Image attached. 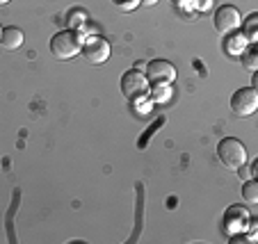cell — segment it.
<instances>
[{"label": "cell", "mask_w": 258, "mask_h": 244, "mask_svg": "<svg viewBox=\"0 0 258 244\" xmlns=\"http://www.w3.org/2000/svg\"><path fill=\"white\" fill-rule=\"evenodd\" d=\"M217 157L226 169L238 171L240 167L247 165V148H244V144L240 142V139L226 137V139H222V142L217 144Z\"/></svg>", "instance_id": "obj_1"}, {"label": "cell", "mask_w": 258, "mask_h": 244, "mask_svg": "<svg viewBox=\"0 0 258 244\" xmlns=\"http://www.w3.org/2000/svg\"><path fill=\"white\" fill-rule=\"evenodd\" d=\"M83 50V37L76 30H62L50 39V53L57 59H71Z\"/></svg>", "instance_id": "obj_2"}, {"label": "cell", "mask_w": 258, "mask_h": 244, "mask_svg": "<svg viewBox=\"0 0 258 244\" xmlns=\"http://www.w3.org/2000/svg\"><path fill=\"white\" fill-rule=\"evenodd\" d=\"M121 92L128 101H140L149 94V80H146L144 71H137V68H131L126 71L121 78Z\"/></svg>", "instance_id": "obj_3"}, {"label": "cell", "mask_w": 258, "mask_h": 244, "mask_svg": "<svg viewBox=\"0 0 258 244\" xmlns=\"http://www.w3.org/2000/svg\"><path fill=\"white\" fill-rule=\"evenodd\" d=\"M240 23H242V16H240L238 7H233V5H222L213 14V25L219 34L235 32L240 28Z\"/></svg>", "instance_id": "obj_4"}, {"label": "cell", "mask_w": 258, "mask_h": 244, "mask_svg": "<svg viewBox=\"0 0 258 244\" xmlns=\"http://www.w3.org/2000/svg\"><path fill=\"white\" fill-rule=\"evenodd\" d=\"M144 75L153 85H171L176 80V66L167 59H151L144 66Z\"/></svg>", "instance_id": "obj_5"}, {"label": "cell", "mask_w": 258, "mask_h": 244, "mask_svg": "<svg viewBox=\"0 0 258 244\" xmlns=\"http://www.w3.org/2000/svg\"><path fill=\"white\" fill-rule=\"evenodd\" d=\"M231 110L238 117H249L258 110V92L256 87H242L231 96Z\"/></svg>", "instance_id": "obj_6"}, {"label": "cell", "mask_w": 258, "mask_h": 244, "mask_svg": "<svg viewBox=\"0 0 258 244\" xmlns=\"http://www.w3.org/2000/svg\"><path fill=\"white\" fill-rule=\"evenodd\" d=\"M110 41L103 39V37H98V34H94V37H89L87 41L83 44V55L85 59H87L89 64H103L107 62V57H110Z\"/></svg>", "instance_id": "obj_7"}, {"label": "cell", "mask_w": 258, "mask_h": 244, "mask_svg": "<svg viewBox=\"0 0 258 244\" xmlns=\"http://www.w3.org/2000/svg\"><path fill=\"white\" fill-rule=\"evenodd\" d=\"M224 224H226V228L233 233V230H244L247 228V224H249V212H247V208H240V205H231L229 210H226V215H224Z\"/></svg>", "instance_id": "obj_8"}, {"label": "cell", "mask_w": 258, "mask_h": 244, "mask_svg": "<svg viewBox=\"0 0 258 244\" xmlns=\"http://www.w3.org/2000/svg\"><path fill=\"white\" fill-rule=\"evenodd\" d=\"M23 30L21 28H3V37H0V44H3V48H7V50H16V48H21L23 46Z\"/></svg>", "instance_id": "obj_9"}, {"label": "cell", "mask_w": 258, "mask_h": 244, "mask_svg": "<svg viewBox=\"0 0 258 244\" xmlns=\"http://www.w3.org/2000/svg\"><path fill=\"white\" fill-rule=\"evenodd\" d=\"M242 32H244V39L251 41V44L258 39V14H256V12H253V14H249L247 19H244Z\"/></svg>", "instance_id": "obj_10"}, {"label": "cell", "mask_w": 258, "mask_h": 244, "mask_svg": "<svg viewBox=\"0 0 258 244\" xmlns=\"http://www.w3.org/2000/svg\"><path fill=\"white\" fill-rule=\"evenodd\" d=\"M242 199L247 201V203H258V183L256 181H251V178H249L247 183H244L242 185Z\"/></svg>", "instance_id": "obj_11"}, {"label": "cell", "mask_w": 258, "mask_h": 244, "mask_svg": "<svg viewBox=\"0 0 258 244\" xmlns=\"http://www.w3.org/2000/svg\"><path fill=\"white\" fill-rule=\"evenodd\" d=\"M244 46H247V39H244V34H235L233 41H226V50H229L231 55H240L244 50Z\"/></svg>", "instance_id": "obj_12"}, {"label": "cell", "mask_w": 258, "mask_h": 244, "mask_svg": "<svg viewBox=\"0 0 258 244\" xmlns=\"http://www.w3.org/2000/svg\"><path fill=\"white\" fill-rule=\"evenodd\" d=\"M242 66L249 68V71H256V68H258V55H256V50H247V53H244Z\"/></svg>", "instance_id": "obj_13"}, {"label": "cell", "mask_w": 258, "mask_h": 244, "mask_svg": "<svg viewBox=\"0 0 258 244\" xmlns=\"http://www.w3.org/2000/svg\"><path fill=\"white\" fill-rule=\"evenodd\" d=\"M156 94H153V98H156V101H165V98H169V92L171 89L167 87V85H156Z\"/></svg>", "instance_id": "obj_14"}, {"label": "cell", "mask_w": 258, "mask_h": 244, "mask_svg": "<svg viewBox=\"0 0 258 244\" xmlns=\"http://www.w3.org/2000/svg\"><path fill=\"white\" fill-rule=\"evenodd\" d=\"M195 5L199 12H208L213 7V0H195Z\"/></svg>", "instance_id": "obj_15"}, {"label": "cell", "mask_w": 258, "mask_h": 244, "mask_svg": "<svg viewBox=\"0 0 258 244\" xmlns=\"http://www.w3.org/2000/svg\"><path fill=\"white\" fill-rule=\"evenodd\" d=\"M114 5H117L119 10L128 12V5H126V0H114ZM131 5H133V7H137V5H140V0H131Z\"/></svg>", "instance_id": "obj_16"}, {"label": "cell", "mask_w": 258, "mask_h": 244, "mask_svg": "<svg viewBox=\"0 0 258 244\" xmlns=\"http://www.w3.org/2000/svg\"><path fill=\"white\" fill-rule=\"evenodd\" d=\"M169 3H171L174 7H178V10H180V7H187V5H190L192 0H169Z\"/></svg>", "instance_id": "obj_17"}, {"label": "cell", "mask_w": 258, "mask_h": 244, "mask_svg": "<svg viewBox=\"0 0 258 244\" xmlns=\"http://www.w3.org/2000/svg\"><path fill=\"white\" fill-rule=\"evenodd\" d=\"M144 66H146L144 62H137V64H135V68H137V71H144Z\"/></svg>", "instance_id": "obj_18"}, {"label": "cell", "mask_w": 258, "mask_h": 244, "mask_svg": "<svg viewBox=\"0 0 258 244\" xmlns=\"http://www.w3.org/2000/svg\"><path fill=\"white\" fill-rule=\"evenodd\" d=\"M142 3H146V5H153V3H158V0H142Z\"/></svg>", "instance_id": "obj_19"}, {"label": "cell", "mask_w": 258, "mask_h": 244, "mask_svg": "<svg viewBox=\"0 0 258 244\" xmlns=\"http://www.w3.org/2000/svg\"><path fill=\"white\" fill-rule=\"evenodd\" d=\"M7 3H10V0H0V5H7Z\"/></svg>", "instance_id": "obj_20"}, {"label": "cell", "mask_w": 258, "mask_h": 244, "mask_svg": "<svg viewBox=\"0 0 258 244\" xmlns=\"http://www.w3.org/2000/svg\"><path fill=\"white\" fill-rule=\"evenodd\" d=\"M0 37H3V28H0Z\"/></svg>", "instance_id": "obj_21"}]
</instances>
